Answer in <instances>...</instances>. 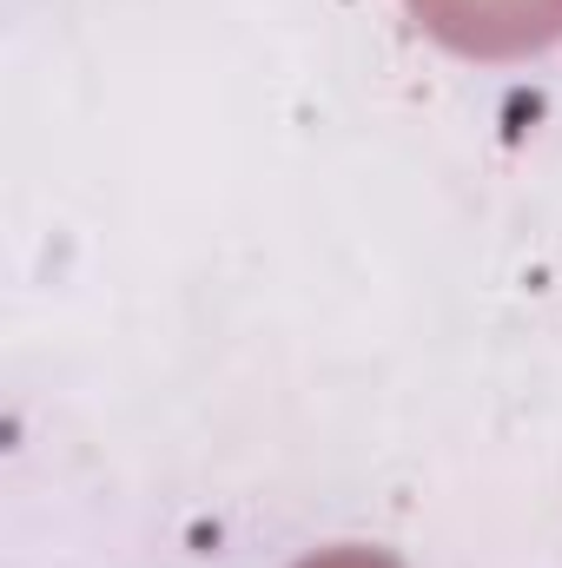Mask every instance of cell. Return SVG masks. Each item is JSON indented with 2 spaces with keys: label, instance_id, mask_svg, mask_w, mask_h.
<instances>
[{
  "label": "cell",
  "instance_id": "1",
  "mask_svg": "<svg viewBox=\"0 0 562 568\" xmlns=\"http://www.w3.org/2000/svg\"><path fill=\"white\" fill-rule=\"evenodd\" d=\"M436 47L463 60H530L562 40V0H404Z\"/></svg>",
  "mask_w": 562,
  "mask_h": 568
},
{
  "label": "cell",
  "instance_id": "2",
  "mask_svg": "<svg viewBox=\"0 0 562 568\" xmlns=\"http://www.w3.org/2000/svg\"><path fill=\"white\" fill-rule=\"evenodd\" d=\"M298 568H404L391 549H364V542H344V549H318L304 556Z\"/></svg>",
  "mask_w": 562,
  "mask_h": 568
}]
</instances>
